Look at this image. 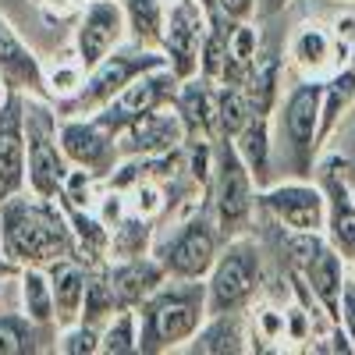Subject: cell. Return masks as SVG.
I'll return each mask as SVG.
<instances>
[{"mask_svg": "<svg viewBox=\"0 0 355 355\" xmlns=\"http://www.w3.org/2000/svg\"><path fill=\"white\" fill-rule=\"evenodd\" d=\"M256 178L245 167L239 146L231 135L217 139V157H214V202H217V227L224 231V239H239V231L245 227L256 196Z\"/></svg>", "mask_w": 355, "mask_h": 355, "instance_id": "cell-3", "label": "cell"}, {"mask_svg": "<svg viewBox=\"0 0 355 355\" xmlns=\"http://www.w3.org/2000/svg\"><path fill=\"white\" fill-rule=\"evenodd\" d=\"M0 242L8 263L21 266H53L75 252V239L68 220L57 210V199H28L8 196L0 199Z\"/></svg>", "mask_w": 355, "mask_h": 355, "instance_id": "cell-1", "label": "cell"}, {"mask_svg": "<svg viewBox=\"0 0 355 355\" xmlns=\"http://www.w3.org/2000/svg\"><path fill=\"white\" fill-rule=\"evenodd\" d=\"M28 139H25V107L11 89L0 107V199L21 192L28 174Z\"/></svg>", "mask_w": 355, "mask_h": 355, "instance_id": "cell-15", "label": "cell"}, {"mask_svg": "<svg viewBox=\"0 0 355 355\" xmlns=\"http://www.w3.org/2000/svg\"><path fill=\"white\" fill-rule=\"evenodd\" d=\"M288 249L295 256V274L306 284V291L316 299V306L338 323L341 313V288H345V256L323 239V231L313 234H291Z\"/></svg>", "mask_w": 355, "mask_h": 355, "instance_id": "cell-5", "label": "cell"}, {"mask_svg": "<svg viewBox=\"0 0 355 355\" xmlns=\"http://www.w3.org/2000/svg\"><path fill=\"white\" fill-rule=\"evenodd\" d=\"M21 299H25L28 320H36L40 327L57 316V309H53V284H50V274L43 270V266H25V274H21Z\"/></svg>", "mask_w": 355, "mask_h": 355, "instance_id": "cell-27", "label": "cell"}, {"mask_svg": "<svg viewBox=\"0 0 355 355\" xmlns=\"http://www.w3.org/2000/svg\"><path fill=\"white\" fill-rule=\"evenodd\" d=\"M36 320L28 316H0V355L36 352Z\"/></svg>", "mask_w": 355, "mask_h": 355, "instance_id": "cell-30", "label": "cell"}, {"mask_svg": "<svg viewBox=\"0 0 355 355\" xmlns=\"http://www.w3.org/2000/svg\"><path fill=\"white\" fill-rule=\"evenodd\" d=\"M206 8L199 0H171L167 11V33H164V53L171 61V71L178 78H192L202 57V43H206Z\"/></svg>", "mask_w": 355, "mask_h": 355, "instance_id": "cell-11", "label": "cell"}, {"mask_svg": "<svg viewBox=\"0 0 355 355\" xmlns=\"http://www.w3.org/2000/svg\"><path fill=\"white\" fill-rule=\"evenodd\" d=\"M103 277H107V284H110V291H114L117 309H135V306H142V302L164 284L167 270H164L160 259L132 256V259L114 263Z\"/></svg>", "mask_w": 355, "mask_h": 355, "instance_id": "cell-17", "label": "cell"}, {"mask_svg": "<svg viewBox=\"0 0 355 355\" xmlns=\"http://www.w3.org/2000/svg\"><path fill=\"white\" fill-rule=\"evenodd\" d=\"M288 4V0H266V4H263V15H274V11H281Z\"/></svg>", "mask_w": 355, "mask_h": 355, "instance_id": "cell-35", "label": "cell"}, {"mask_svg": "<svg viewBox=\"0 0 355 355\" xmlns=\"http://www.w3.org/2000/svg\"><path fill=\"white\" fill-rule=\"evenodd\" d=\"M125 153L132 157H157V153H171L178 142H182L189 132H185V121H182V114H164L160 107L150 110V114H142L139 121H132L125 132Z\"/></svg>", "mask_w": 355, "mask_h": 355, "instance_id": "cell-18", "label": "cell"}, {"mask_svg": "<svg viewBox=\"0 0 355 355\" xmlns=\"http://www.w3.org/2000/svg\"><path fill=\"white\" fill-rule=\"evenodd\" d=\"M25 139H28V185H33V196L57 199L71 171H68V157L61 150V139H57L53 114L43 107L28 110Z\"/></svg>", "mask_w": 355, "mask_h": 355, "instance_id": "cell-8", "label": "cell"}, {"mask_svg": "<svg viewBox=\"0 0 355 355\" xmlns=\"http://www.w3.org/2000/svg\"><path fill=\"white\" fill-rule=\"evenodd\" d=\"M100 338H103L100 327H93V323H78V327L64 331V338L57 341V348H61L64 355H93V352H100Z\"/></svg>", "mask_w": 355, "mask_h": 355, "instance_id": "cell-31", "label": "cell"}, {"mask_svg": "<svg viewBox=\"0 0 355 355\" xmlns=\"http://www.w3.org/2000/svg\"><path fill=\"white\" fill-rule=\"evenodd\" d=\"M146 239H150V217H128L114 227L110 234V252L121 256V259H132V256H142L146 249Z\"/></svg>", "mask_w": 355, "mask_h": 355, "instance_id": "cell-29", "label": "cell"}, {"mask_svg": "<svg viewBox=\"0 0 355 355\" xmlns=\"http://www.w3.org/2000/svg\"><path fill=\"white\" fill-rule=\"evenodd\" d=\"M220 4V11L227 15V18H234V21H242L249 11H252V0H217Z\"/></svg>", "mask_w": 355, "mask_h": 355, "instance_id": "cell-33", "label": "cell"}, {"mask_svg": "<svg viewBox=\"0 0 355 355\" xmlns=\"http://www.w3.org/2000/svg\"><path fill=\"white\" fill-rule=\"evenodd\" d=\"M139 316L132 309H117V316H110V323L103 327L100 338V352L110 355H125V352H139Z\"/></svg>", "mask_w": 355, "mask_h": 355, "instance_id": "cell-28", "label": "cell"}, {"mask_svg": "<svg viewBox=\"0 0 355 355\" xmlns=\"http://www.w3.org/2000/svg\"><path fill=\"white\" fill-rule=\"evenodd\" d=\"M4 274H8V256H4V242H0V281H4Z\"/></svg>", "mask_w": 355, "mask_h": 355, "instance_id": "cell-36", "label": "cell"}, {"mask_svg": "<svg viewBox=\"0 0 355 355\" xmlns=\"http://www.w3.org/2000/svg\"><path fill=\"white\" fill-rule=\"evenodd\" d=\"M352 68H355V46H352Z\"/></svg>", "mask_w": 355, "mask_h": 355, "instance_id": "cell-37", "label": "cell"}, {"mask_svg": "<svg viewBox=\"0 0 355 355\" xmlns=\"http://www.w3.org/2000/svg\"><path fill=\"white\" fill-rule=\"evenodd\" d=\"M125 18L132 36L142 46H164V33H167L164 0H125Z\"/></svg>", "mask_w": 355, "mask_h": 355, "instance_id": "cell-23", "label": "cell"}, {"mask_svg": "<svg viewBox=\"0 0 355 355\" xmlns=\"http://www.w3.org/2000/svg\"><path fill=\"white\" fill-rule=\"evenodd\" d=\"M355 100V68L348 64V68H338L334 75H331V82L323 85V117H320V142L327 139L331 132H334V125H338V117H341V110L348 107Z\"/></svg>", "mask_w": 355, "mask_h": 355, "instance_id": "cell-26", "label": "cell"}, {"mask_svg": "<svg viewBox=\"0 0 355 355\" xmlns=\"http://www.w3.org/2000/svg\"><path fill=\"white\" fill-rule=\"evenodd\" d=\"M263 210L270 214L281 227L291 234H313V231H327V196H323L320 182H288L277 189L259 192Z\"/></svg>", "mask_w": 355, "mask_h": 355, "instance_id": "cell-9", "label": "cell"}, {"mask_svg": "<svg viewBox=\"0 0 355 355\" xmlns=\"http://www.w3.org/2000/svg\"><path fill=\"white\" fill-rule=\"evenodd\" d=\"M316 174L327 196V242L345 256V263H355V196L345 182V160L327 157Z\"/></svg>", "mask_w": 355, "mask_h": 355, "instance_id": "cell-13", "label": "cell"}, {"mask_svg": "<svg viewBox=\"0 0 355 355\" xmlns=\"http://www.w3.org/2000/svg\"><path fill=\"white\" fill-rule=\"evenodd\" d=\"M174 78H178V75H174L171 68H157V71L139 75V78L125 89V93H117V96L100 110L96 121H100L110 135H121L132 121H139L142 114L164 107V100L174 96Z\"/></svg>", "mask_w": 355, "mask_h": 355, "instance_id": "cell-12", "label": "cell"}, {"mask_svg": "<svg viewBox=\"0 0 355 355\" xmlns=\"http://www.w3.org/2000/svg\"><path fill=\"white\" fill-rule=\"evenodd\" d=\"M50 284H53V309H57V320L71 327V323L82 316V306H85V288H89V274L75 259H57L50 266Z\"/></svg>", "mask_w": 355, "mask_h": 355, "instance_id": "cell-21", "label": "cell"}, {"mask_svg": "<svg viewBox=\"0 0 355 355\" xmlns=\"http://www.w3.org/2000/svg\"><path fill=\"white\" fill-rule=\"evenodd\" d=\"M160 263H164V270H167L174 281H178V277L196 281V277H202V274H210L214 263H217V234H214L210 220H206L202 214L192 217V220H185V224L164 242Z\"/></svg>", "mask_w": 355, "mask_h": 355, "instance_id": "cell-10", "label": "cell"}, {"mask_svg": "<svg viewBox=\"0 0 355 355\" xmlns=\"http://www.w3.org/2000/svg\"><path fill=\"white\" fill-rule=\"evenodd\" d=\"M320 117H323V82L306 78L291 89L281 107V128L291 146V160L299 178L313 174V160L320 150Z\"/></svg>", "mask_w": 355, "mask_h": 355, "instance_id": "cell-7", "label": "cell"}, {"mask_svg": "<svg viewBox=\"0 0 355 355\" xmlns=\"http://www.w3.org/2000/svg\"><path fill=\"white\" fill-rule=\"evenodd\" d=\"M139 316V352H167L182 341L196 338L206 313V284L178 277V284H160L150 299L142 302Z\"/></svg>", "mask_w": 355, "mask_h": 355, "instance_id": "cell-2", "label": "cell"}, {"mask_svg": "<svg viewBox=\"0 0 355 355\" xmlns=\"http://www.w3.org/2000/svg\"><path fill=\"white\" fill-rule=\"evenodd\" d=\"M125 11L117 8V0H89L78 33H75V46H78V64L93 71L103 57H110V50L117 46L125 33Z\"/></svg>", "mask_w": 355, "mask_h": 355, "instance_id": "cell-14", "label": "cell"}, {"mask_svg": "<svg viewBox=\"0 0 355 355\" xmlns=\"http://www.w3.org/2000/svg\"><path fill=\"white\" fill-rule=\"evenodd\" d=\"M214 82L210 78H185L182 82V93L174 96V110L182 114V121H185V132L192 139H206L210 142L214 135H220L217 128V93L210 89Z\"/></svg>", "mask_w": 355, "mask_h": 355, "instance_id": "cell-19", "label": "cell"}, {"mask_svg": "<svg viewBox=\"0 0 355 355\" xmlns=\"http://www.w3.org/2000/svg\"><path fill=\"white\" fill-rule=\"evenodd\" d=\"M338 50L341 40H334L323 25H302L299 33L291 36V57H295V64H299L302 71H309L313 78L323 75L327 68L338 71Z\"/></svg>", "mask_w": 355, "mask_h": 355, "instance_id": "cell-20", "label": "cell"}, {"mask_svg": "<svg viewBox=\"0 0 355 355\" xmlns=\"http://www.w3.org/2000/svg\"><path fill=\"white\" fill-rule=\"evenodd\" d=\"M245 331H242V316L239 313H217L206 327H199L192 352H245Z\"/></svg>", "mask_w": 355, "mask_h": 355, "instance_id": "cell-24", "label": "cell"}, {"mask_svg": "<svg viewBox=\"0 0 355 355\" xmlns=\"http://www.w3.org/2000/svg\"><path fill=\"white\" fill-rule=\"evenodd\" d=\"M234 146H239V153L245 160V167L252 171L256 185L266 182V157H270V125H266V117H249V125L234 135Z\"/></svg>", "mask_w": 355, "mask_h": 355, "instance_id": "cell-25", "label": "cell"}, {"mask_svg": "<svg viewBox=\"0 0 355 355\" xmlns=\"http://www.w3.org/2000/svg\"><path fill=\"white\" fill-rule=\"evenodd\" d=\"M36 8H43L46 15H64V11H71V4L75 0H33Z\"/></svg>", "mask_w": 355, "mask_h": 355, "instance_id": "cell-34", "label": "cell"}, {"mask_svg": "<svg viewBox=\"0 0 355 355\" xmlns=\"http://www.w3.org/2000/svg\"><path fill=\"white\" fill-rule=\"evenodd\" d=\"M157 68H171V61L164 53L157 50H132V53H114V57H103V61L93 68V75H89L82 82L78 93L61 107V114L75 117V114H89V110H103L117 93H125V89L146 75V71H157Z\"/></svg>", "mask_w": 355, "mask_h": 355, "instance_id": "cell-4", "label": "cell"}, {"mask_svg": "<svg viewBox=\"0 0 355 355\" xmlns=\"http://www.w3.org/2000/svg\"><path fill=\"white\" fill-rule=\"evenodd\" d=\"M0 75L8 78L11 89H25V85L36 89V85H43L40 61L33 57V50L15 36V28L8 25V18H0Z\"/></svg>", "mask_w": 355, "mask_h": 355, "instance_id": "cell-22", "label": "cell"}, {"mask_svg": "<svg viewBox=\"0 0 355 355\" xmlns=\"http://www.w3.org/2000/svg\"><path fill=\"white\" fill-rule=\"evenodd\" d=\"M338 323L345 327V334L352 338L355 345V277H345V288H341V313H338Z\"/></svg>", "mask_w": 355, "mask_h": 355, "instance_id": "cell-32", "label": "cell"}, {"mask_svg": "<svg viewBox=\"0 0 355 355\" xmlns=\"http://www.w3.org/2000/svg\"><path fill=\"white\" fill-rule=\"evenodd\" d=\"M263 270H259V252L245 239H231L224 256H217L210 284H206V313H239L252 295L259 291Z\"/></svg>", "mask_w": 355, "mask_h": 355, "instance_id": "cell-6", "label": "cell"}, {"mask_svg": "<svg viewBox=\"0 0 355 355\" xmlns=\"http://www.w3.org/2000/svg\"><path fill=\"white\" fill-rule=\"evenodd\" d=\"M57 139H61V150L71 164L93 171V174H107L114 171L117 160V135H110L96 117L93 121H78V117H68V121L57 128Z\"/></svg>", "mask_w": 355, "mask_h": 355, "instance_id": "cell-16", "label": "cell"}]
</instances>
